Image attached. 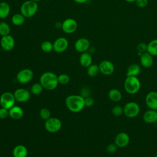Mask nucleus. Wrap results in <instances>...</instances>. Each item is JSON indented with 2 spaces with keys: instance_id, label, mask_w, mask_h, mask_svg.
<instances>
[{
  "instance_id": "4c0bfd02",
  "label": "nucleus",
  "mask_w": 157,
  "mask_h": 157,
  "mask_svg": "<svg viewBox=\"0 0 157 157\" xmlns=\"http://www.w3.org/2000/svg\"><path fill=\"white\" fill-rule=\"evenodd\" d=\"M94 99L91 97H87L85 98V104L86 107H91L94 105Z\"/></svg>"
},
{
  "instance_id": "2f4dec72",
  "label": "nucleus",
  "mask_w": 157,
  "mask_h": 157,
  "mask_svg": "<svg viewBox=\"0 0 157 157\" xmlns=\"http://www.w3.org/2000/svg\"><path fill=\"white\" fill-rule=\"evenodd\" d=\"M39 116L42 119H43L44 120H47L49 118H50L51 112L48 109L42 108L39 111Z\"/></svg>"
},
{
  "instance_id": "a211bd4d",
  "label": "nucleus",
  "mask_w": 157,
  "mask_h": 157,
  "mask_svg": "<svg viewBox=\"0 0 157 157\" xmlns=\"http://www.w3.org/2000/svg\"><path fill=\"white\" fill-rule=\"evenodd\" d=\"M140 63L141 66L145 68L150 67L153 63V56L147 52L142 53L140 56Z\"/></svg>"
},
{
  "instance_id": "f8f14e48",
  "label": "nucleus",
  "mask_w": 157,
  "mask_h": 157,
  "mask_svg": "<svg viewBox=\"0 0 157 157\" xmlns=\"http://www.w3.org/2000/svg\"><path fill=\"white\" fill-rule=\"evenodd\" d=\"M130 142V137L128 134L124 132L118 133L114 139V143L118 148H124L128 145Z\"/></svg>"
},
{
  "instance_id": "9d476101",
  "label": "nucleus",
  "mask_w": 157,
  "mask_h": 157,
  "mask_svg": "<svg viewBox=\"0 0 157 157\" xmlns=\"http://www.w3.org/2000/svg\"><path fill=\"white\" fill-rule=\"evenodd\" d=\"M69 46V41L64 37H59L53 42V51L61 53L65 52Z\"/></svg>"
},
{
  "instance_id": "f257e3e1",
  "label": "nucleus",
  "mask_w": 157,
  "mask_h": 157,
  "mask_svg": "<svg viewBox=\"0 0 157 157\" xmlns=\"http://www.w3.org/2000/svg\"><path fill=\"white\" fill-rule=\"evenodd\" d=\"M67 108L72 112L78 113L85 107V98L81 95H69L65 100Z\"/></svg>"
},
{
  "instance_id": "6ab92c4d",
  "label": "nucleus",
  "mask_w": 157,
  "mask_h": 157,
  "mask_svg": "<svg viewBox=\"0 0 157 157\" xmlns=\"http://www.w3.org/2000/svg\"><path fill=\"white\" fill-rule=\"evenodd\" d=\"M79 63L80 65L83 67H88L93 63V58L91 54L89 52H83L81 53L80 58H79Z\"/></svg>"
},
{
  "instance_id": "cd10ccee",
  "label": "nucleus",
  "mask_w": 157,
  "mask_h": 157,
  "mask_svg": "<svg viewBox=\"0 0 157 157\" xmlns=\"http://www.w3.org/2000/svg\"><path fill=\"white\" fill-rule=\"evenodd\" d=\"M10 26L5 21H0V36H4L10 34Z\"/></svg>"
},
{
  "instance_id": "7c9ffc66",
  "label": "nucleus",
  "mask_w": 157,
  "mask_h": 157,
  "mask_svg": "<svg viewBox=\"0 0 157 157\" xmlns=\"http://www.w3.org/2000/svg\"><path fill=\"white\" fill-rule=\"evenodd\" d=\"M124 113L123 107L120 105H116L112 109V113L115 117H120Z\"/></svg>"
},
{
  "instance_id": "f03ea898",
  "label": "nucleus",
  "mask_w": 157,
  "mask_h": 157,
  "mask_svg": "<svg viewBox=\"0 0 157 157\" xmlns=\"http://www.w3.org/2000/svg\"><path fill=\"white\" fill-rule=\"evenodd\" d=\"M39 82L44 89L48 91L55 90L59 83L58 76L55 73L49 71L45 72L40 75Z\"/></svg>"
},
{
  "instance_id": "c756f323",
  "label": "nucleus",
  "mask_w": 157,
  "mask_h": 157,
  "mask_svg": "<svg viewBox=\"0 0 157 157\" xmlns=\"http://www.w3.org/2000/svg\"><path fill=\"white\" fill-rule=\"evenodd\" d=\"M43 89H44V88L42 86V85L40 83V82L36 83L32 85V86L31 88V92L33 94L37 95V94H40L42 92Z\"/></svg>"
},
{
  "instance_id": "4be33fe9",
  "label": "nucleus",
  "mask_w": 157,
  "mask_h": 157,
  "mask_svg": "<svg viewBox=\"0 0 157 157\" xmlns=\"http://www.w3.org/2000/svg\"><path fill=\"white\" fill-rule=\"evenodd\" d=\"M108 97L112 101L118 102L121 100L122 94L119 90L117 88H112L109 91Z\"/></svg>"
},
{
  "instance_id": "20e7f679",
  "label": "nucleus",
  "mask_w": 157,
  "mask_h": 157,
  "mask_svg": "<svg viewBox=\"0 0 157 157\" xmlns=\"http://www.w3.org/2000/svg\"><path fill=\"white\" fill-rule=\"evenodd\" d=\"M38 4L37 2L32 0H27L22 3L20 6V13L25 18H31L33 17L38 10Z\"/></svg>"
},
{
  "instance_id": "dca6fc26",
  "label": "nucleus",
  "mask_w": 157,
  "mask_h": 157,
  "mask_svg": "<svg viewBox=\"0 0 157 157\" xmlns=\"http://www.w3.org/2000/svg\"><path fill=\"white\" fill-rule=\"evenodd\" d=\"M145 104L149 109L157 110V92L151 91L148 93L145 99Z\"/></svg>"
},
{
  "instance_id": "6e6552de",
  "label": "nucleus",
  "mask_w": 157,
  "mask_h": 157,
  "mask_svg": "<svg viewBox=\"0 0 157 157\" xmlns=\"http://www.w3.org/2000/svg\"><path fill=\"white\" fill-rule=\"evenodd\" d=\"M34 77L33 71L28 68L20 70L17 74L16 78L17 81L22 84L29 83Z\"/></svg>"
},
{
  "instance_id": "39448f33",
  "label": "nucleus",
  "mask_w": 157,
  "mask_h": 157,
  "mask_svg": "<svg viewBox=\"0 0 157 157\" xmlns=\"http://www.w3.org/2000/svg\"><path fill=\"white\" fill-rule=\"evenodd\" d=\"M123 114L128 118H133L136 117L140 113V106L134 101L126 102L123 106Z\"/></svg>"
},
{
  "instance_id": "7ed1b4c3",
  "label": "nucleus",
  "mask_w": 157,
  "mask_h": 157,
  "mask_svg": "<svg viewBox=\"0 0 157 157\" xmlns=\"http://www.w3.org/2000/svg\"><path fill=\"white\" fill-rule=\"evenodd\" d=\"M140 81L137 77L127 76L124 81V88L129 94H135L140 89Z\"/></svg>"
},
{
  "instance_id": "5701e85b",
  "label": "nucleus",
  "mask_w": 157,
  "mask_h": 157,
  "mask_svg": "<svg viewBox=\"0 0 157 157\" xmlns=\"http://www.w3.org/2000/svg\"><path fill=\"white\" fill-rule=\"evenodd\" d=\"M10 13V6L7 2H0V19L6 18Z\"/></svg>"
},
{
  "instance_id": "58836bf2",
  "label": "nucleus",
  "mask_w": 157,
  "mask_h": 157,
  "mask_svg": "<svg viewBox=\"0 0 157 157\" xmlns=\"http://www.w3.org/2000/svg\"><path fill=\"white\" fill-rule=\"evenodd\" d=\"M136 3L138 7L143 8L147 6L148 0H136Z\"/></svg>"
},
{
  "instance_id": "72a5a7b5",
  "label": "nucleus",
  "mask_w": 157,
  "mask_h": 157,
  "mask_svg": "<svg viewBox=\"0 0 157 157\" xmlns=\"http://www.w3.org/2000/svg\"><path fill=\"white\" fill-rule=\"evenodd\" d=\"M118 148V147L117 146V145L114 142L111 143V144H109L106 147V151H107V153H109L110 154H112V153H114L117 151Z\"/></svg>"
},
{
  "instance_id": "0eeeda50",
  "label": "nucleus",
  "mask_w": 157,
  "mask_h": 157,
  "mask_svg": "<svg viewBox=\"0 0 157 157\" xmlns=\"http://www.w3.org/2000/svg\"><path fill=\"white\" fill-rule=\"evenodd\" d=\"M44 126L48 132L55 133L61 129L62 127V123L58 118L50 117L48 120H45Z\"/></svg>"
},
{
  "instance_id": "473e14b6",
  "label": "nucleus",
  "mask_w": 157,
  "mask_h": 157,
  "mask_svg": "<svg viewBox=\"0 0 157 157\" xmlns=\"http://www.w3.org/2000/svg\"><path fill=\"white\" fill-rule=\"evenodd\" d=\"M58 83L61 85H66L70 81V77L67 74H61L58 75Z\"/></svg>"
},
{
  "instance_id": "e433bc0d",
  "label": "nucleus",
  "mask_w": 157,
  "mask_h": 157,
  "mask_svg": "<svg viewBox=\"0 0 157 157\" xmlns=\"http://www.w3.org/2000/svg\"><path fill=\"white\" fill-rule=\"evenodd\" d=\"M90 94V90L87 87L83 88L80 91V95L83 97L84 98H86L87 97H89V95Z\"/></svg>"
},
{
  "instance_id": "2eb2a0df",
  "label": "nucleus",
  "mask_w": 157,
  "mask_h": 157,
  "mask_svg": "<svg viewBox=\"0 0 157 157\" xmlns=\"http://www.w3.org/2000/svg\"><path fill=\"white\" fill-rule=\"evenodd\" d=\"M16 101L18 102H26L30 99L31 94L28 90L25 88H18L13 93Z\"/></svg>"
},
{
  "instance_id": "37998d69",
  "label": "nucleus",
  "mask_w": 157,
  "mask_h": 157,
  "mask_svg": "<svg viewBox=\"0 0 157 157\" xmlns=\"http://www.w3.org/2000/svg\"><path fill=\"white\" fill-rule=\"evenodd\" d=\"M32 1H35V2H39V1H41L42 0H32Z\"/></svg>"
},
{
  "instance_id": "b1692460",
  "label": "nucleus",
  "mask_w": 157,
  "mask_h": 157,
  "mask_svg": "<svg viewBox=\"0 0 157 157\" xmlns=\"http://www.w3.org/2000/svg\"><path fill=\"white\" fill-rule=\"evenodd\" d=\"M140 67L139 64L132 63L130 64L126 71V76H135L137 77L140 73Z\"/></svg>"
},
{
  "instance_id": "ea45409f",
  "label": "nucleus",
  "mask_w": 157,
  "mask_h": 157,
  "mask_svg": "<svg viewBox=\"0 0 157 157\" xmlns=\"http://www.w3.org/2000/svg\"><path fill=\"white\" fill-rule=\"evenodd\" d=\"M62 27V23L60 21H57L55 23V28L57 29H61Z\"/></svg>"
},
{
  "instance_id": "bb28decb",
  "label": "nucleus",
  "mask_w": 157,
  "mask_h": 157,
  "mask_svg": "<svg viewBox=\"0 0 157 157\" xmlns=\"http://www.w3.org/2000/svg\"><path fill=\"white\" fill-rule=\"evenodd\" d=\"M100 72L99 65L96 64H92L87 67V74L91 77H96Z\"/></svg>"
},
{
  "instance_id": "c85d7f7f",
  "label": "nucleus",
  "mask_w": 157,
  "mask_h": 157,
  "mask_svg": "<svg viewBox=\"0 0 157 157\" xmlns=\"http://www.w3.org/2000/svg\"><path fill=\"white\" fill-rule=\"evenodd\" d=\"M41 50L45 53H50L52 50H53V43L49 40L44 41L40 45Z\"/></svg>"
},
{
  "instance_id": "a19ab883",
  "label": "nucleus",
  "mask_w": 157,
  "mask_h": 157,
  "mask_svg": "<svg viewBox=\"0 0 157 157\" xmlns=\"http://www.w3.org/2000/svg\"><path fill=\"white\" fill-rule=\"evenodd\" d=\"M75 2L78 3V4H83L87 2L88 0H73Z\"/></svg>"
},
{
  "instance_id": "ddd939ff",
  "label": "nucleus",
  "mask_w": 157,
  "mask_h": 157,
  "mask_svg": "<svg viewBox=\"0 0 157 157\" xmlns=\"http://www.w3.org/2000/svg\"><path fill=\"white\" fill-rule=\"evenodd\" d=\"M90 47V40L85 37H81L78 39L74 44L75 50L80 53L86 52Z\"/></svg>"
},
{
  "instance_id": "9b49d317",
  "label": "nucleus",
  "mask_w": 157,
  "mask_h": 157,
  "mask_svg": "<svg viewBox=\"0 0 157 157\" xmlns=\"http://www.w3.org/2000/svg\"><path fill=\"white\" fill-rule=\"evenodd\" d=\"M15 41L12 36L10 34L2 36L0 40V45L1 48L6 52H9L13 50L15 47Z\"/></svg>"
},
{
  "instance_id": "a878e982",
  "label": "nucleus",
  "mask_w": 157,
  "mask_h": 157,
  "mask_svg": "<svg viewBox=\"0 0 157 157\" xmlns=\"http://www.w3.org/2000/svg\"><path fill=\"white\" fill-rule=\"evenodd\" d=\"M147 52L153 56H157V39L151 40L147 44Z\"/></svg>"
},
{
  "instance_id": "412c9836",
  "label": "nucleus",
  "mask_w": 157,
  "mask_h": 157,
  "mask_svg": "<svg viewBox=\"0 0 157 157\" xmlns=\"http://www.w3.org/2000/svg\"><path fill=\"white\" fill-rule=\"evenodd\" d=\"M28 149L23 145H18L15 146L12 151L13 157H27Z\"/></svg>"
},
{
  "instance_id": "393cba45",
  "label": "nucleus",
  "mask_w": 157,
  "mask_h": 157,
  "mask_svg": "<svg viewBox=\"0 0 157 157\" xmlns=\"http://www.w3.org/2000/svg\"><path fill=\"white\" fill-rule=\"evenodd\" d=\"M25 17L21 13H15L13 15L11 18V21L12 24L17 26H21L25 21Z\"/></svg>"
},
{
  "instance_id": "aec40b11",
  "label": "nucleus",
  "mask_w": 157,
  "mask_h": 157,
  "mask_svg": "<svg viewBox=\"0 0 157 157\" xmlns=\"http://www.w3.org/2000/svg\"><path fill=\"white\" fill-rule=\"evenodd\" d=\"M9 115L13 120H19L23 115V110L20 106L14 105L9 110Z\"/></svg>"
},
{
  "instance_id": "423d86ee",
  "label": "nucleus",
  "mask_w": 157,
  "mask_h": 157,
  "mask_svg": "<svg viewBox=\"0 0 157 157\" xmlns=\"http://www.w3.org/2000/svg\"><path fill=\"white\" fill-rule=\"evenodd\" d=\"M15 98L13 93L10 92H4L0 96V105L1 107L9 110L15 104Z\"/></svg>"
},
{
  "instance_id": "c9c22d12",
  "label": "nucleus",
  "mask_w": 157,
  "mask_h": 157,
  "mask_svg": "<svg viewBox=\"0 0 157 157\" xmlns=\"http://www.w3.org/2000/svg\"><path fill=\"white\" fill-rule=\"evenodd\" d=\"M8 116H9V110L3 107L0 108V118L6 119V118H7Z\"/></svg>"
},
{
  "instance_id": "f3484780",
  "label": "nucleus",
  "mask_w": 157,
  "mask_h": 157,
  "mask_svg": "<svg viewBox=\"0 0 157 157\" xmlns=\"http://www.w3.org/2000/svg\"><path fill=\"white\" fill-rule=\"evenodd\" d=\"M143 120L148 124L157 122V110L149 109L145 111L143 115Z\"/></svg>"
},
{
  "instance_id": "1a4fd4ad",
  "label": "nucleus",
  "mask_w": 157,
  "mask_h": 157,
  "mask_svg": "<svg viewBox=\"0 0 157 157\" xmlns=\"http://www.w3.org/2000/svg\"><path fill=\"white\" fill-rule=\"evenodd\" d=\"M78 24L77 21L72 18L65 19L62 22V31L67 34L74 33L77 29Z\"/></svg>"
},
{
  "instance_id": "f704fd0d",
  "label": "nucleus",
  "mask_w": 157,
  "mask_h": 157,
  "mask_svg": "<svg viewBox=\"0 0 157 157\" xmlns=\"http://www.w3.org/2000/svg\"><path fill=\"white\" fill-rule=\"evenodd\" d=\"M137 53H144L147 52V45L144 42H140L137 44L136 47Z\"/></svg>"
},
{
  "instance_id": "79ce46f5",
  "label": "nucleus",
  "mask_w": 157,
  "mask_h": 157,
  "mask_svg": "<svg viewBox=\"0 0 157 157\" xmlns=\"http://www.w3.org/2000/svg\"><path fill=\"white\" fill-rule=\"evenodd\" d=\"M125 1L128 2H136V0H125Z\"/></svg>"
},
{
  "instance_id": "4468645a",
  "label": "nucleus",
  "mask_w": 157,
  "mask_h": 157,
  "mask_svg": "<svg viewBox=\"0 0 157 157\" xmlns=\"http://www.w3.org/2000/svg\"><path fill=\"white\" fill-rule=\"evenodd\" d=\"M100 72L105 75L112 74L115 71V66L112 62L109 60H103L99 64Z\"/></svg>"
}]
</instances>
